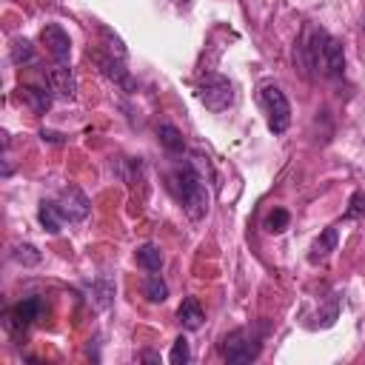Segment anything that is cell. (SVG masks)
<instances>
[{
  "label": "cell",
  "instance_id": "1",
  "mask_svg": "<svg viewBox=\"0 0 365 365\" xmlns=\"http://www.w3.org/2000/svg\"><path fill=\"white\" fill-rule=\"evenodd\" d=\"M299 57L305 68H311L319 77L336 80L345 71V51L336 37H331L322 29H308L305 37L299 40Z\"/></svg>",
  "mask_w": 365,
  "mask_h": 365
},
{
  "label": "cell",
  "instance_id": "2",
  "mask_svg": "<svg viewBox=\"0 0 365 365\" xmlns=\"http://www.w3.org/2000/svg\"><path fill=\"white\" fill-rule=\"evenodd\" d=\"M168 185H171L174 197L182 202V208H185V214H188L191 220L205 217L211 200H208V188H205L202 177L194 171V165H188V163L177 165V168L171 171V177H168Z\"/></svg>",
  "mask_w": 365,
  "mask_h": 365
},
{
  "label": "cell",
  "instance_id": "3",
  "mask_svg": "<svg viewBox=\"0 0 365 365\" xmlns=\"http://www.w3.org/2000/svg\"><path fill=\"white\" fill-rule=\"evenodd\" d=\"M259 351H262V334L257 328H237V331L225 334L222 336V345H220L222 359H228L234 365H242V362L257 359Z\"/></svg>",
  "mask_w": 365,
  "mask_h": 365
},
{
  "label": "cell",
  "instance_id": "4",
  "mask_svg": "<svg viewBox=\"0 0 365 365\" xmlns=\"http://www.w3.org/2000/svg\"><path fill=\"white\" fill-rule=\"evenodd\" d=\"M197 97L208 111H225L234 103V86L228 77L208 71L197 80Z\"/></svg>",
  "mask_w": 365,
  "mask_h": 365
},
{
  "label": "cell",
  "instance_id": "5",
  "mask_svg": "<svg viewBox=\"0 0 365 365\" xmlns=\"http://www.w3.org/2000/svg\"><path fill=\"white\" fill-rule=\"evenodd\" d=\"M259 106L268 117V131L271 134H282L291 125V106H288V97L282 94L279 86L265 83L259 88Z\"/></svg>",
  "mask_w": 365,
  "mask_h": 365
},
{
  "label": "cell",
  "instance_id": "6",
  "mask_svg": "<svg viewBox=\"0 0 365 365\" xmlns=\"http://www.w3.org/2000/svg\"><path fill=\"white\" fill-rule=\"evenodd\" d=\"M40 314H43V299H40V297L23 299V302H17L14 308L6 311V328H9L11 334H20V331H26Z\"/></svg>",
  "mask_w": 365,
  "mask_h": 365
},
{
  "label": "cell",
  "instance_id": "7",
  "mask_svg": "<svg viewBox=\"0 0 365 365\" xmlns=\"http://www.w3.org/2000/svg\"><path fill=\"white\" fill-rule=\"evenodd\" d=\"M54 202H57L63 220H68V222H80V220H86V214H88V200H86V194H83L77 185H66V188L57 194Z\"/></svg>",
  "mask_w": 365,
  "mask_h": 365
},
{
  "label": "cell",
  "instance_id": "8",
  "mask_svg": "<svg viewBox=\"0 0 365 365\" xmlns=\"http://www.w3.org/2000/svg\"><path fill=\"white\" fill-rule=\"evenodd\" d=\"M40 40H43V46H46V51L51 54V60H54V63H68V54H71V40H68V34H66V31H63L57 23L43 26Z\"/></svg>",
  "mask_w": 365,
  "mask_h": 365
},
{
  "label": "cell",
  "instance_id": "9",
  "mask_svg": "<svg viewBox=\"0 0 365 365\" xmlns=\"http://www.w3.org/2000/svg\"><path fill=\"white\" fill-rule=\"evenodd\" d=\"M177 322H180L185 331H197V328H202L205 314H202V305H200L197 297H185V299L180 302V308H177Z\"/></svg>",
  "mask_w": 365,
  "mask_h": 365
},
{
  "label": "cell",
  "instance_id": "10",
  "mask_svg": "<svg viewBox=\"0 0 365 365\" xmlns=\"http://www.w3.org/2000/svg\"><path fill=\"white\" fill-rule=\"evenodd\" d=\"M48 83L57 91V97H63V100L74 97V74H71L68 63H54L51 71H48Z\"/></svg>",
  "mask_w": 365,
  "mask_h": 365
},
{
  "label": "cell",
  "instance_id": "11",
  "mask_svg": "<svg viewBox=\"0 0 365 365\" xmlns=\"http://www.w3.org/2000/svg\"><path fill=\"white\" fill-rule=\"evenodd\" d=\"M336 242H339V231H336V225H328V228L311 242V254H308V259H311L314 265L322 262V259H328L331 251H336Z\"/></svg>",
  "mask_w": 365,
  "mask_h": 365
},
{
  "label": "cell",
  "instance_id": "12",
  "mask_svg": "<svg viewBox=\"0 0 365 365\" xmlns=\"http://www.w3.org/2000/svg\"><path fill=\"white\" fill-rule=\"evenodd\" d=\"M94 57H97V63H100V68H103V74H106L108 80L120 83V86L128 88V91L134 88V80H131L128 71L123 68V60H120V57H117V60H114V57H103V54H94Z\"/></svg>",
  "mask_w": 365,
  "mask_h": 365
},
{
  "label": "cell",
  "instance_id": "13",
  "mask_svg": "<svg viewBox=\"0 0 365 365\" xmlns=\"http://www.w3.org/2000/svg\"><path fill=\"white\" fill-rule=\"evenodd\" d=\"M37 220H40V225H43L48 234H57V231L63 228V222H66L54 200H43V202H40V208H37Z\"/></svg>",
  "mask_w": 365,
  "mask_h": 365
},
{
  "label": "cell",
  "instance_id": "14",
  "mask_svg": "<svg viewBox=\"0 0 365 365\" xmlns=\"http://www.w3.org/2000/svg\"><path fill=\"white\" fill-rule=\"evenodd\" d=\"M20 97L29 103V108L34 114H46L51 108V94L46 88H37V86H20Z\"/></svg>",
  "mask_w": 365,
  "mask_h": 365
},
{
  "label": "cell",
  "instance_id": "15",
  "mask_svg": "<svg viewBox=\"0 0 365 365\" xmlns=\"http://www.w3.org/2000/svg\"><path fill=\"white\" fill-rule=\"evenodd\" d=\"M157 137H160V145H163L168 154H182V151H185V140H182V134L177 131V125L163 123V125L157 128Z\"/></svg>",
  "mask_w": 365,
  "mask_h": 365
},
{
  "label": "cell",
  "instance_id": "16",
  "mask_svg": "<svg viewBox=\"0 0 365 365\" xmlns=\"http://www.w3.org/2000/svg\"><path fill=\"white\" fill-rule=\"evenodd\" d=\"M134 259H137V265H140V268H145L148 274H154V271H160V265H163V251H160V245L145 242V245H140V248H137Z\"/></svg>",
  "mask_w": 365,
  "mask_h": 365
},
{
  "label": "cell",
  "instance_id": "17",
  "mask_svg": "<svg viewBox=\"0 0 365 365\" xmlns=\"http://www.w3.org/2000/svg\"><path fill=\"white\" fill-rule=\"evenodd\" d=\"M143 291H145L148 302H165V297H168V285H165V282H163L157 274H151V277L145 279Z\"/></svg>",
  "mask_w": 365,
  "mask_h": 365
},
{
  "label": "cell",
  "instance_id": "18",
  "mask_svg": "<svg viewBox=\"0 0 365 365\" xmlns=\"http://www.w3.org/2000/svg\"><path fill=\"white\" fill-rule=\"evenodd\" d=\"M111 297H114V285H111V282L100 279V282L91 285V299H94L97 308H108V305H111Z\"/></svg>",
  "mask_w": 365,
  "mask_h": 365
},
{
  "label": "cell",
  "instance_id": "19",
  "mask_svg": "<svg viewBox=\"0 0 365 365\" xmlns=\"http://www.w3.org/2000/svg\"><path fill=\"white\" fill-rule=\"evenodd\" d=\"M288 222H291V214H288L285 208H274V211L268 214V220H265V228H268L271 234H279V231L288 228Z\"/></svg>",
  "mask_w": 365,
  "mask_h": 365
},
{
  "label": "cell",
  "instance_id": "20",
  "mask_svg": "<svg viewBox=\"0 0 365 365\" xmlns=\"http://www.w3.org/2000/svg\"><path fill=\"white\" fill-rule=\"evenodd\" d=\"M11 257H14L17 262H23V265H37V262H40V251H37L34 245H29V242H23V245H14Z\"/></svg>",
  "mask_w": 365,
  "mask_h": 365
},
{
  "label": "cell",
  "instance_id": "21",
  "mask_svg": "<svg viewBox=\"0 0 365 365\" xmlns=\"http://www.w3.org/2000/svg\"><path fill=\"white\" fill-rule=\"evenodd\" d=\"M188 359H191V351H188V339H185V336L174 339V348H171V354H168V362H171V365H185Z\"/></svg>",
  "mask_w": 365,
  "mask_h": 365
},
{
  "label": "cell",
  "instance_id": "22",
  "mask_svg": "<svg viewBox=\"0 0 365 365\" xmlns=\"http://www.w3.org/2000/svg\"><path fill=\"white\" fill-rule=\"evenodd\" d=\"M31 57H34V48H31V43L29 40H14L11 43V60L20 66V63H31Z\"/></svg>",
  "mask_w": 365,
  "mask_h": 365
},
{
  "label": "cell",
  "instance_id": "23",
  "mask_svg": "<svg viewBox=\"0 0 365 365\" xmlns=\"http://www.w3.org/2000/svg\"><path fill=\"white\" fill-rule=\"evenodd\" d=\"M348 217H365V191H356V194L351 197Z\"/></svg>",
  "mask_w": 365,
  "mask_h": 365
},
{
  "label": "cell",
  "instance_id": "24",
  "mask_svg": "<svg viewBox=\"0 0 365 365\" xmlns=\"http://www.w3.org/2000/svg\"><path fill=\"white\" fill-rule=\"evenodd\" d=\"M171 3H188V0H171Z\"/></svg>",
  "mask_w": 365,
  "mask_h": 365
},
{
  "label": "cell",
  "instance_id": "25",
  "mask_svg": "<svg viewBox=\"0 0 365 365\" xmlns=\"http://www.w3.org/2000/svg\"><path fill=\"white\" fill-rule=\"evenodd\" d=\"M362 29H365V17H362Z\"/></svg>",
  "mask_w": 365,
  "mask_h": 365
}]
</instances>
